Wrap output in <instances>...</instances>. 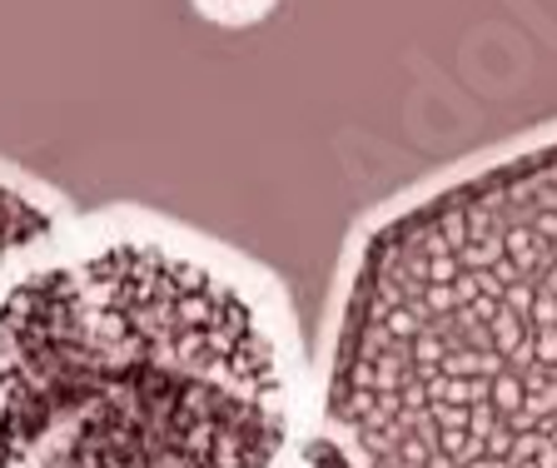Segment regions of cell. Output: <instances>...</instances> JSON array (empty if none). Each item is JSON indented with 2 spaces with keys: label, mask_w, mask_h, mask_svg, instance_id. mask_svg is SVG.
<instances>
[{
  "label": "cell",
  "mask_w": 557,
  "mask_h": 468,
  "mask_svg": "<svg viewBox=\"0 0 557 468\" xmlns=\"http://www.w3.org/2000/svg\"><path fill=\"white\" fill-rule=\"evenodd\" d=\"M284 284L145 214L60 224L0 284V468H304Z\"/></svg>",
  "instance_id": "obj_1"
},
{
  "label": "cell",
  "mask_w": 557,
  "mask_h": 468,
  "mask_svg": "<svg viewBox=\"0 0 557 468\" xmlns=\"http://www.w3.org/2000/svg\"><path fill=\"white\" fill-rule=\"evenodd\" d=\"M319 429L344 468H557V140L443 180L363 234Z\"/></svg>",
  "instance_id": "obj_2"
},
{
  "label": "cell",
  "mask_w": 557,
  "mask_h": 468,
  "mask_svg": "<svg viewBox=\"0 0 557 468\" xmlns=\"http://www.w3.org/2000/svg\"><path fill=\"white\" fill-rule=\"evenodd\" d=\"M60 230V214L46 199H35L25 185L0 175V284L30 249H40Z\"/></svg>",
  "instance_id": "obj_3"
},
{
  "label": "cell",
  "mask_w": 557,
  "mask_h": 468,
  "mask_svg": "<svg viewBox=\"0 0 557 468\" xmlns=\"http://www.w3.org/2000/svg\"><path fill=\"white\" fill-rule=\"evenodd\" d=\"M304 468H344V458H338V448L324 439V429H319V439H313L309 458H304Z\"/></svg>",
  "instance_id": "obj_4"
}]
</instances>
